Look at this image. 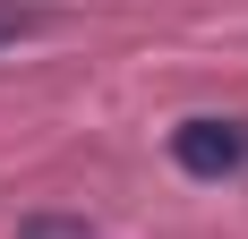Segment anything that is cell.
<instances>
[{
	"mask_svg": "<svg viewBox=\"0 0 248 239\" xmlns=\"http://www.w3.org/2000/svg\"><path fill=\"white\" fill-rule=\"evenodd\" d=\"M171 163L188 171V179H231V171H248V120H180L171 128Z\"/></svg>",
	"mask_w": 248,
	"mask_h": 239,
	"instance_id": "obj_1",
	"label": "cell"
},
{
	"mask_svg": "<svg viewBox=\"0 0 248 239\" xmlns=\"http://www.w3.org/2000/svg\"><path fill=\"white\" fill-rule=\"evenodd\" d=\"M43 26H51L43 0H0V51H17L26 34H43Z\"/></svg>",
	"mask_w": 248,
	"mask_h": 239,
	"instance_id": "obj_2",
	"label": "cell"
},
{
	"mask_svg": "<svg viewBox=\"0 0 248 239\" xmlns=\"http://www.w3.org/2000/svg\"><path fill=\"white\" fill-rule=\"evenodd\" d=\"M17 239H94V222H77V214H26Z\"/></svg>",
	"mask_w": 248,
	"mask_h": 239,
	"instance_id": "obj_3",
	"label": "cell"
}]
</instances>
